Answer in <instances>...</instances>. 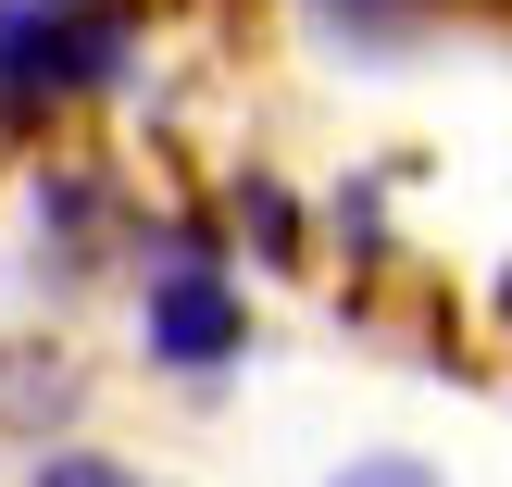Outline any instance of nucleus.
<instances>
[{
  "mask_svg": "<svg viewBox=\"0 0 512 487\" xmlns=\"http://www.w3.org/2000/svg\"><path fill=\"white\" fill-rule=\"evenodd\" d=\"M325 487H450V475L425 463V450H350V463L325 475Z\"/></svg>",
  "mask_w": 512,
  "mask_h": 487,
  "instance_id": "6e6552de",
  "label": "nucleus"
},
{
  "mask_svg": "<svg viewBox=\"0 0 512 487\" xmlns=\"http://www.w3.org/2000/svg\"><path fill=\"white\" fill-rule=\"evenodd\" d=\"M313 250H338L350 275H388V263H400V213H388V163H350L338 188L313 200Z\"/></svg>",
  "mask_w": 512,
  "mask_h": 487,
  "instance_id": "39448f33",
  "label": "nucleus"
},
{
  "mask_svg": "<svg viewBox=\"0 0 512 487\" xmlns=\"http://www.w3.org/2000/svg\"><path fill=\"white\" fill-rule=\"evenodd\" d=\"M13 487H150L125 450H100V438H50V450H25V475Z\"/></svg>",
  "mask_w": 512,
  "mask_h": 487,
  "instance_id": "423d86ee",
  "label": "nucleus"
},
{
  "mask_svg": "<svg viewBox=\"0 0 512 487\" xmlns=\"http://www.w3.org/2000/svg\"><path fill=\"white\" fill-rule=\"evenodd\" d=\"M213 225H225V263L238 275H313V200L288 188L275 163H225L213 175Z\"/></svg>",
  "mask_w": 512,
  "mask_h": 487,
  "instance_id": "7ed1b4c3",
  "label": "nucleus"
},
{
  "mask_svg": "<svg viewBox=\"0 0 512 487\" xmlns=\"http://www.w3.org/2000/svg\"><path fill=\"white\" fill-rule=\"evenodd\" d=\"M88 425V363H75V338H50V325H13L0 338V450H50Z\"/></svg>",
  "mask_w": 512,
  "mask_h": 487,
  "instance_id": "20e7f679",
  "label": "nucleus"
},
{
  "mask_svg": "<svg viewBox=\"0 0 512 487\" xmlns=\"http://www.w3.org/2000/svg\"><path fill=\"white\" fill-rule=\"evenodd\" d=\"M125 338L163 388H225L263 338L250 313V275L225 263V225L213 200H150L138 213V250H125Z\"/></svg>",
  "mask_w": 512,
  "mask_h": 487,
  "instance_id": "f257e3e1",
  "label": "nucleus"
},
{
  "mask_svg": "<svg viewBox=\"0 0 512 487\" xmlns=\"http://www.w3.org/2000/svg\"><path fill=\"white\" fill-rule=\"evenodd\" d=\"M50 13H88V0H50Z\"/></svg>",
  "mask_w": 512,
  "mask_h": 487,
  "instance_id": "9d476101",
  "label": "nucleus"
},
{
  "mask_svg": "<svg viewBox=\"0 0 512 487\" xmlns=\"http://www.w3.org/2000/svg\"><path fill=\"white\" fill-rule=\"evenodd\" d=\"M338 38H363V50H400V38H425L438 13H463V0H313Z\"/></svg>",
  "mask_w": 512,
  "mask_h": 487,
  "instance_id": "0eeeda50",
  "label": "nucleus"
},
{
  "mask_svg": "<svg viewBox=\"0 0 512 487\" xmlns=\"http://www.w3.org/2000/svg\"><path fill=\"white\" fill-rule=\"evenodd\" d=\"M138 213H150V200H138V175H125L113 150H88V138L25 150V250H38V288H50V300L125 275Z\"/></svg>",
  "mask_w": 512,
  "mask_h": 487,
  "instance_id": "f03ea898",
  "label": "nucleus"
},
{
  "mask_svg": "<svg viewBox=\"0 0 512 487\" xmlns=\"http://www.w3.org/2000/svg\"><path fill=\"white\" fill-rule=\"evenodd\" d=\"M488 325H500V338H512V263L488 275Z\"/></svg>",
  "mask_w": 512,
  "mask_h": 487,
  "instance_id": "1a4fd4ad",
  "label": "nucleus"
}]
</instances>
